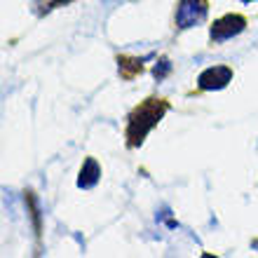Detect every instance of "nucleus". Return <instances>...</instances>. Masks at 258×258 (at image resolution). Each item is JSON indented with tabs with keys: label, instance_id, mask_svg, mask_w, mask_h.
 Wrapping results in <instances>:
<instances>
[{
	"label": "nucleus",
	"instance_id": "1",
	"mask_svg": "<svg viewBox=\"0 0 258 258\" xmlns=\"http://www.w3.org/2000/svg\"><path fill=\"white\" fill-rule=\"evenodd\" d=\"M167 108H169V106H167V101H162V99H148V101H143L141 106L132 113L129 127H127V139H129L127 143L132 148H134V146H141L150 129L164 117Z\"/></svg>",
	"mask_w": 258,
	"mask_h": 258
},
{
	"label": "nucleus",
	"instance_id": "2",
	"mask_svg": "<svg viewBox=\"0 0 258 258\" xmlns=\"http://www.w3.org/2000/svg\"><path fill=\"white\" fill-rule=\"evenodd\" d=\"M207 17V0H181L176 10V26L192 28Z\"/></svg>",
	"mask_w": 258,
	"mask_h": 258
},
{
	"label": "nucleus",
	"instance_id": "3",
	"mask_svg": "<svg viewBox=\"0 0 258 258\" xmlns=\"http://www.w3.org/2000/svg\"><path fill=\"white\" fill-rule=\"evenodd\" d=\"M244 26H246L244 17H239V14H225L218 21H214V26H211V40H216V42L230 40L232 35L242 33Z\"/></svg>",
	"mask_w": 258,
	"mask_h": 258
},
{
	"label": "nucleus",
	"instance_id": "4",
	"mask_svg": "<svg viewBox=\"0 0 258 258\" xmlns=\"http://www.w3.org/2000/svg\"><path fill=\"white\" fill-rule=\"evenodd\" d=\"M230 80H232V68L211 66V68H207V71L200 73L197 85H200V89H204V92H214V89H223Z\"/></svg>",
	"mask_w": 258,
	"mask_h": 258
},
{
	"label": "nucleus",
	"instance_id": "5",
	"mask_svg": "<svg viewBox=\"0 0 258 258\" xmlns=\"http://www.w3.org/2000/svg\"><path fill=\"white\" fill-rule=\"evenodd\" d=\"M99 178H101V167H99L94 157H87L80 169V176H78V188H85V190L94 188L99 183Z\"/></svg>",
	"mask_w": 258,
	"mask_h": 258
},
{
	"label": "nucleus",
	"instance_id": "6",
	"mask_svg": "<svg viewBox=\"0 0 258 258\" xmlns=\"http://www.w3.org/2000/svg\"><path fill=\"white\" fill-rule=\"evenodd\" d=\"M120 71L122 75H134V73H141V59H127V56H120Z\"/></svg>",
	"mask_w": 258,
	"mask_h": 258
},
{
	"label": "nucleus",
	"instance_id": "7",
	"mask_svg": "<svg viewBox=\"0 0 258 258\" xmlns=\"http://www.w3.org/2000/svg\"><path fill=\"white\" fill-rule=\"evenodd\" d=\"M171 71V63H169V59H160V61L155 63V71H153V73H155V78L157 80H164V75L169 73Z\"/></svg>",
	"mask_w": 258,
	"mask_h": 258
},
{
	"label": "nucleus",
	"instance_id": "8",
	"mask_svg": "<svg viewBox=\"0 0 258 258\" xmlns=\"http://www.w3.org/2000/svg\"><path fill=\"white\" fill-rule=\"evenodd\" d=\"M63 3H71V0H54V5H63Z\"/></svg>",
	"mask_w": 258,
	"mask_h": 258
},
{
	"label": "nucleus",
	"instance_id": "9",
	"mask_svg": "<svg viewBox=\"0 0 258 258\" xmlns=\"http://www.w3.org/2000/svg\"><path fill=\"white\" fill-rule=\"evenodd\" d=\"M242 3H253V0H242Z\"/></svg>",
	"mask_w": 258,
	"mask_h": 258
}]
</instances>
